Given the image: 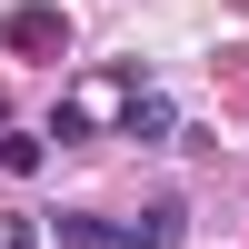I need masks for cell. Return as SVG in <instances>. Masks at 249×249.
<instances>
[{"mask_svg":"<svg viewBox=\"0 0 249 249\" xmlns=\"http://www.w3.org/2000/svg\"><path fill=\"white\" fill-rule=\"evenodd\" d=\"M60 239H70V249H110V230H100L90 210H60Z\"/></svg>","mask_w":249,"mask_h":249,"instance_id":"obj_4","label":"cell"},{"mask_svg":"<svg viewBox=\"0 0 249 249\" xmlns=\"http://www.w3.org/2000/svg\"><path fill=\"white\" fill-rule=\"evenodd\" d=\"M0 120H10V90H0Z\"/></svg>","mask_w":249,"mask_h":249,"instance_id":"obj_6","label":"cell"},{"mask_svg":"<svg viewBox=\"0 0 249 249\" xmlns=\"http://www.w3.org/2000/svg\"><path fill=\"white\" fill-rule=\"evenodd\" d=\"M40 160H50L40 130H0V170H10V179H40Z\"/></svg>","mask_w":249,"mask_h":249,"instance_id":"obj_3","label":"cell"},{"mask_svg":"<svg viewBox=\"0 0 249 249\" xmlns=\"http://www.w3.org/2000/svg\"><path fill=\"white\" fill-rule=\"evenodd\" d=\"M179 219H190V210H179V199H160V210H140L130 230H110V249H179Z\"/></svg>","mask_w":249,"mask_h":249,"instance_id":"obj_1","label":"cell"},{"mask_svg":"<svg viewBox=\"0 0 249 249\" xmlns=\"http://www.w3.org/2000/svg\"><path fill=\"white\" fill-rule=\"evenodd\" d=\"M170 130H179V110H170L160 90H140L130 110H120V140H170Z\"/></svg>","mask_w":249,"mask_h":249,"instance_id":"obj_2","label":"cell"},{"mask_svg":"<svg viewBox=\"0 0 249 249\" xmlns=\"http://www.w3.org/2000/svg\"><path fill=\"white\" fill-rule=\"evenodd\" d=\"M10 249H40V219H10Z\"/></svg>","mask_w":249,"mask_h":249,"instance_id":"obj_5","label":"cell"}]
</instances>
